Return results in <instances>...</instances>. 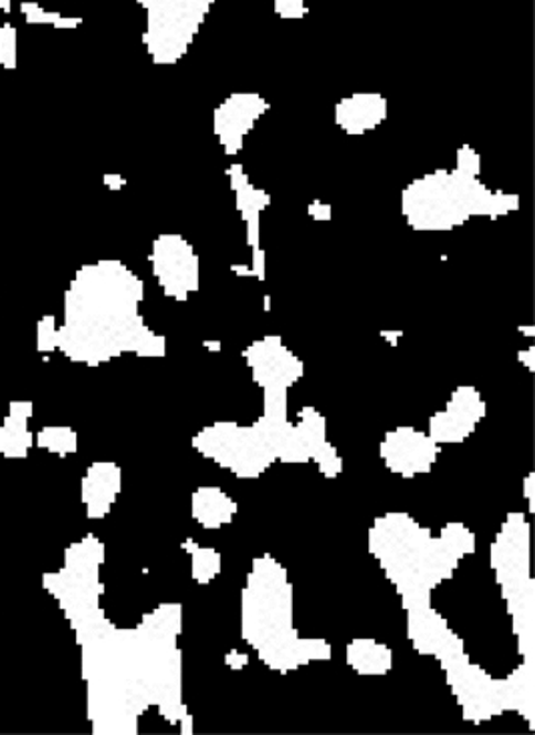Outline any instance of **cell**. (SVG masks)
Listing matches in <instances>:
<instances>
[{"mask_svg": "<svg viewBox=\"0 0 535 735\" xmlns=\"http://www.w3.org/2000/svg\"><path fill=\"white\" fill-rule=\"evenodd\" d=\"M153 275L167 297L187 301L199 288V256L181 235H159L150 249Z\"/></svg>", "mask_w": 535, "mask_h": 735, "instance_id": "obj_8", "label": "cell"}, {"mask_svg": "<svg viewBox=\"0 0 535 735\" xmlns=\"http://www.w3.org/2000/svg\"><path fill=\"white\" fill-rule=\"evenodd\" d=\"M534 485H535V473H529L524 481V497L529 503V513L535 512L534 505Z\"/></svg>", "mask_w": 535, "mask_h": 735, "instance_id": "obj_29", "label": "cell"}, {"mask_svg": "<svg viewBox=\"0 0 535 735\" xmlns=\"http://www.w3.org/2000/svg\"><path fill=\"white\" fill-rule=\"evenodd\" d=\"M387 118L386 96L377 93H355L345 96L335 107V123L347 135H365Z\"/></svg>", "mask_w": 535, "mask_h": 735, "instance_id": "obj_14", "label": "cell"}, {"mask_svg": "<svg viewBox=\"0 0 535 735\" xmlns=\"http://www.w3.org/2000/svg\"><path fill=\"white\" fill-rule=\"evenodd\" d=\"M520 333H524V335H527V337H532V335L535 333V329L534 327H520Z\"/></svg>", "mask_w": 535, "mask_h": 735, "instance_id": "obj_36", "label": "cell"}, {"mask_svg": "<svg viewBox=\"0 0 535 735\" xmlns=\"http://www.w3.org/2000/svg\"><path fill=\"white\" fill-rule=\"evenodd\" d=\"M203 345L207 349H211V351H221V343L219 342H204Z\"/></svg>", "mask_w": 535, "mask_h": 735, "instance_id": "obj_34", "label": "cell"}, {"mask_svg": "<svg viewBox=\"0 0 535 735\" xmlns=\"http://www.w3.org/2000/svg\"><path fill=\"white\" fill-rule=\"evenodd\" d=\"M441 670L445 672V680L460 704L465 722L480 725L505 712L502 680H495L480 665L471 663L468 653L443 663Z\"/></svg>", "mask_w": 535, "mask_h": 735, "instance_id": "obj_7", "label": "cell"}, {"mask_svg": "<svg viewBox=\"0 0 535 735\" xmlns=\"http://www.w3.org/2000/svg\"><path fill=\"white\" fill-rule=\"evenodd\" d=\"M241 636L259 660L281 675L311 661L332 660L325 640H305L293 628V586L287 569L273 555L253 559L241 594Z\"/></svg>", "mask_w": 535, "mask_h": 735, "instance_id": "obj_2", "label": "cell"}, {"mask_svg": "<svg viewBox=\"0 0 535 735\" xmlns=\"http://www.w3.org/2000/svg\"><path fill=\"white\" fill-rule=\"evenodd\" d=\"M401 335H403L401 330H381V337H386L387 342L391 343V345H397V339Z\"/></svg>", "mask_w": 535, "mask_h": 735, "instance_id": "obj_32", "label": "cell"}, {"mask_svg": "<svg viewBox=\"0 0 535 735\" xmlns=\"http://www.w3.org/2000/svg\"><path fill=\"white\" fill-rule=\"evenodd\" d=\"M227 172L231 177V189L235 192L237 209L245 219L249 245L253 251L261 249L259 246V217H261V211L271 203V197L268 192L251 185L241 169V165H233Z\"/></svg>", "mask_w": 535, "mask_h": 735, "instance_id": "obj_17", "label": "cell"}, {"mask_svg": "<svg viewBox=\"0 0 535 735\" xmlns=\"http://www.w3.org/2000/svg\"><path fill=\"white\" fill-rule=\"evenodd\" d=\"M107 185L108 187H113V189H120L125 185V181L120 177H107Z\"/></svg>", "mask_w": 535, "mask_h": 735, "instance_id": "obj_33", "label": "cell"}, {"mask_svg": "<svg viewBox=\"0 0 535 735\" xmlns=\"http://www.w3.org/2000/svg\"><path fill=\"white\" fill-rule=\"evenodd\" d=\"M347 665L359 675H387L394 670V651L375 640H354L345 651Z\"/></svg>", "mask_w": 535, "mask_h": 735, "instance_id": "obj_19", "label": "cell"}, {"mask_svg": "<svg viewBox=\"0 0 535 735\" xmlns=\"http://www.w3.org/2000/svg\"><path fill=\"white\" fill-rule=\"evenodd\" d=\"M369 554L396 586L403 609L431 601L433 589L455 574L463 559L409 513H387L369 529Z\"/></svg>", "mask_w": 535, "mask_h": 735, "instance_id": "obj_3", "label": "cell"}, {"mask_svg": "<svg viewBox=\"0 0 535 735\" xmlns=\"http://www.w3.org/2000/svg\"><path fill=\"white\" fill-rule=\"evenodd\" d=\"M0 64L4 69L17 64V31L9 22L0 27Z\"/></svg>", "mask_w": 535, "mask_h": 735, "instance_id": "obj_25", "label": "cell"}, {"mask_svg": "<svg viewBox=\"0 0 535 735\" xmlns=\"http://www.w3.org/2000/svg\"><path fill=\"white\" fill-rule=\"evenodd\" d=\"M237 512H239L237 501L231 500L225 491L219 487L201 485L193 491L191 515L204 529H221L223 525H229L235 519Z\"/></svg>", "mask_w": 535, "mask_h": 735, "instance_id": "obj_18", "label": "cell"}, {"mask_svg": "<svg viewBox=\"0 0 535 735\" xmlns=\"http://www.w3.org/2000/svg\"><path fill=\"white\" fill-rule=\"evenodd\" d=\"M225 663L231 670L239 672V670H243L246 663H249V655L246 653H239V651H231V653H227Z\"/></svg>", "mask_w": 535, "mask_h": 735, "instance_id": "obj_28", "label": "cell"}, {"mask_svg": "<svg viewBox=\"0 0 535 735\" xmlns=\"http://www.w3.org/2000/svg\"><path fill=\"white\" fill-rule=\"evenodd\" d=\"M277 11L281 17H300L305 12L301 0H277Z\"/></svg>", "mask_w": 535, "mask_h": 735, "instance_id": "obj_26", "label": "cell"}, {"mask_svg": "<svg viewBox=\"0 0 535 735\" xmlns=\"http://www.w3.org/2000/svg\"><path fill=\"white\" fill-rule=\"evenodd\" d=\"M379 453L387 470L406 480H413L433 470L439 458V445L429 438V433L413 427H397L386 433Z\"/></svg>", "mask_w": 535, "mask_h": 735, "instance_id": "obj_10", "label": "cell"}, {"mask_svg": "<svg viewBox=\"0 0 535 735\" xmlns=\"http://www.w3.org/2000/svg\"><path fill=\"white\" fill-rule=\"evenodd\" d=\"M21 12L31 24H53L56 29H73L81 22L78 19H63L59 12L44 11L34 2H22Z\"/></svg>", "mask_w": 535, "mask_h": 735, "instance_id": "obj_23", "label": "cell"}, {"mask_svg": "<svg viewBox=\"0 0 535 735\" xmlns=\"http://www.w3.org/2000/svg\"><path fill=\"white\" fill-rule=\"evenodd\" d=\"M301 438L310 449L311 459L327 443V421L315 407H303L297 421Z\"/></svg>", "mask_w": 535, "mask_h": 735, "instance_id": "obj_21", "label": "cell"}, {"mask_svg": "<svg viewBox=\"0 0 535 735\" xmlns=\"http://www.w3.org/2000/svg\"><path fill=\"white\" fill-rule=\"evenodd\" d=\"M485 411L482 393L473 385H461L451 393L445 409L429 419V438L438 445L463 443L480 426Z\"/></svg>", "mask_w": 535, "mask_h": 735, "instance_id": "obj_12", "label": "cell"}, {"mask_svg": "<svg viewBox=\"0 0 535 735\" xmlns=\"http://www.w3.org/2000/svg\"><path fill=\"white\" fill-rule=\"evenodd\" d=\"M310 214L313 219H317V221H329L332 219V207L315 201V203L310 204Z\"/></svg>", "mask_w": 535, "mask_h": 735, "instance_id": "obj_27", "label": "cell"}, {"mask_svg": "<svg viewBox=\"0 0 535 735\" xmlns=\"http://www.w3.org/2000/svg\"><path fill=\"white\" fill-rule=\"evenodd\" d=\"M193 448L219 468L235 473L239 480H258L277 461L255 423L243 427L231 421H217L195 435Z\"/></svg>", "mask_w": 535, "mask_h": 735, "instance_id": "obj_5", "label": "cell"}, {"mask_svg": "<svg viewBox=\"0 0 535 735\" xmlns=\"http://www.w3.org/2000/svg\"><path fill=\"white\" fill-rule=\"evenodd\" d=\"M529 533L532 529L524 513H510L493 539L490 564L505 603L535 587L529 561Z\"/></svg>", "mask_w": 535, "mask_h": 735, "instance_id": "obj_6", "label": "cell"}, {"mask_svg": "<svg viewBox=\"0 0 535 735\" xmlns=\"http://www.w3.org/2000/svg\"><path fill=\"white\" fill-rule=\"evenodd\" d=\"M182 549L191 555V577L199 586H209L214 577L221 574L223 559L213 547H201L195 544L193 539H187L182 544Z\"/></svg>", "mask_w": 535, "mask_h": 735, "instance_id": "obj_20", "label": "cell"}, {"mask_svg": "<svg viewBox=\"0 0 535 735\" xmlns=\"http://www.w3.org/2000/svg\"><path fill=\"white\" fill-rule=\"evenodd\" d=\"M145 285L120 261L85 265L65 295L56 347L73 361L97 367L123 353L165 357L167 342L140 317Z\"/></svg>", "mask_w": 535, "mask_h": 735, "instance_id": "obj_1", "label": "cell"}, {"mask_svg": "<svg viewBox=\"0 0 535 735\" xmlns=\"http://www.w3.org/2000/svg\"><path fill=\"white\" fill-rule=\"evenodd\" d=\"M517 197L487 189L478 175L441 169L409 182L401 209L416 231H451L471 217H503L517 209Z\"/></svg>", "mask_w": 535, "mask_h": 735, "instance_id": "obj_4", "label": "cell"}, {"mask_svg": "<svg viewBox=\"0 0 535 735\" xmlns=\"http://www.w3.org/2000/svg\"><path fill=\"white\" fill-rule=\"evenodd\" d=\"M0 11L11 12V0H0Z\"/></svg>", "mask_w": 535, "mask_h": 735, "instance_id": "obj_35", "label": "cell"}, {"mask_svg": "<svg viewBox=\"0 0 535 735\" xmlns=\"http://www.w3.org/2000/svg\"><path fill=\"white\" fill-rule=\"evenodd\" d=\"M317 468H319V471H322L323 475L327 477V480H335V477H339V473L343 471V461L342 458H339V453H337V449L333 448L332 443L327 441L325 445H323L315 455H313V459H311Z\"/></svg>", "mask_w": 535, "mask_h": 735, "instance_id": "obj_24", "label": "cell"}, {"mask_svg": "<svg viewBox=\"0 0 535 735\" xmlns=\"http://www.w3.org/2000/svg\"><path fill=\"white\" fill-rule=\"evenodd\" d=\"M243 357L253 374V381L261 389H291L305 374L303 361L283 345L277 335L251 343Z\"/></svg>", "mask_w": 535, "mask_h": 735, "instance_id": "obj_11", "label": "cell"}, {"mask_svg": "<svg viewBox=\"0 0 535 735\" xmlns=\"http://www.w3.org/2000/svg\"><path fill=\"white\" fill-rule=\"evenodd\" d=\"M179 729H181V735H193V715L182 714L181 720H179Z\"/></svg>", "mask_w": 535, "mask_h": 735, "instance_id": "obj_31", "label": "cell"}, {"mask_svg": "<svg viewBox=\"0 0 535 735\" xmlns=\"http://www.w3.org/2000/svg\"><path fill=\"white\" fill-rule=\"evenodd\" d=\"M503 682V710L522 715L535 729V665L524 661Z\"/></svg>", "mask_w": 535, "mask_h": 735, "instance_id": "obj_16", "label": "cell"}, {"mask_svg": "<svg viewBox=\"0 0 535 735\" xmlns=\"http://www.w3.org/2000/svg\"><path fill=\"white\" fill-rule=\"evenodd\" d=\"M406 611L407 638L419 655H431L443 665L465 653L460 636L431 608V601L409 606Z\"/></svg>", "mask_w": 535, "mask_h": 735, "instance_id": "obj_9", "label": "cell"}, {"mask_svg": "<svg viewBox=\"0 0 535 735\" xmlns=\"http://www.w3.org/2000/svg\"><path fill=\"white\" fill-rule=\"evenodd\" d=\"M441 539H445L450 547H453L461 557L465 555L475 554V547H478V542H475V533L471 532L468 525L463 523L451 522L448 525H443V529L439 533Z\"/></svg>", "mask_w": 535, "mask_h": 735, "instance_id": "obj_22", "label": "cell"}, {"mask_svg": "<svg viewBox=\"0 0 535 735\" xmlns=\"http://www.w3.org/2000/svg\"><path fill=\"white\" fill-rule=\"evenodd\" d=\"M517 359L520 361L524 363L525 367H527V371H534L535 369V349L534 347H529L527 351H520V355H517Z\"/></svg>", "mask_w": 535, "mask_h": 735, "instance_id": "obj_30", "label": "cell"}, {"mask_svg": "<svg viewBox=\"0 0 535 735\" xmlns=\"http://www.w3.org/2000/svg\"><path fill=\"white\" fill-rule=\"evenodd\" d=\"M268 111V101L258 93H235L214 108V135L227 155L241 153L246 135Z\"/></svg>", "mask_w": 535, "mask_h": 735, "instance_id": "obj_13", "label": "cell"}, {"mask_svg": "<svg viewBox=\"0 0 535 735\" xmlns=\"http://www.w3.org/2000/svg\"><path fill=\"white\" fill-rule=\"evenodd\" d=\"M120 470L115 463H95L83 480V501L91 519H103L120 493Z\"/></svg>", "mask_w": 535, "mask_h": 735, "instance_id": "obj_15", "label": "cell"}]
</instances>
